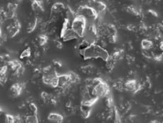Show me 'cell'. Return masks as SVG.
<instances>
[{
	"mask_svg": "<svg viewBox=\"0 0 163 123\" xmlns=\"http://www.w3.org/2000/svg\"><path fill=\"white\" fill-rule=\"evenodd\" d=\"M80 54L84 57L85 60L101 59L105 62L110 57L108 52L104 48L96 44L88 46Z\"/></svg>",
	"mask_w": 163,
	"mask_h": 123,
	"instance_id": "obj_1",
	"label": "cell"
},
{
	"mask_svg": "<svg viewBox=\"0 0 163 123\" xmlns=\"http://www.w3.org/2000/svg\"><path fill=\"white\" fill-rule=\"evenodd\" d=\"M59 75L58 73L50 67L44 68L43 75V83L52 88H58Z\"/></svg>",
	"mask_w": 163,
	"mask_h": 123,
	"instance_id": "obj_2",
	"label": "cell"
},
{
	"mask_svg": "<svg viewBox=\"0 0 163 123\" xmlns=\"http://www.w3.org/2000/svg\"><path fill=\"white\" fill-rule=\"evenodd\" d=\"M87 21L81 16L76 15L71 23V28L77 35L79 38L82 39L87 27Z\"/></svg>",
	"mask_w": 163,
	"mask_h": 123,
	"instance_id": "obj_3",
	"label": "cell"
},
{
	"mask_svg": "<svg viewBox=\"0 0 163 123\" xmlns=\"http://www.w3.org/2000/svg\"><path fill=\"white\" fill-rule=\"evenodd\" d=\"M76 14L79 16L83 17L87 23H93L95 20H97L99 18L98 14L87 5L80 6L78 9Z\"/></svg>",
	"mask_w": 163,
	"mask_h": 123,
	"instance_id": "obj_4",
	"label": "cell"
},
{
	"mask_svg": "<svg viewBox=\"0 0 163 123\" xmlns=\"http://www.w3.org/2000/svg\"><path fill=\"white\" fill-rule=\"evenodd\" d=\"M92 95L97 98H105L110 93V89L106 82L101 80L91 89Z\"/></svg>",
	"mask_w": 163,
	"mask_h": 123,
	"instance_id": "obj_5",
	"label": "cell"
},
{
	"mask_svg": "<svg viewBox=\"0 0 163 123\" xmlns=\"http://www.w3.org/2000/svg\"><path fill=\"white\" fill-rule=\"evenodd\" d=\"M87 5L90 7L98 14V15H101L104 13L107 9V5H106L103 2L101 1H89Z\"/></svg>",
	"mask_w": 163,
	"mask_h": 123,
	"instance_id": "obj_6",
	"label": "cell"
},
{
	"mask_svg": "<svg viewBox=\"0 0 163 123\" xmlns=\"http://www.w3.org/2000/svg\"><path fill=\"white\" fill-rule=\"evenodd\" d=\"M20 28L21 26H20V22L16 20H14L13 22L7 27L8 35H9L11 38L14 37L15 36H16L18 34Z\"/></svg>",
	"mask_w": 163,
	"mask_h": 123,
	"instance_id": "obj_7",
	"label": "cell"
},
{
	"mask_svg": "<svg viewBox=\"0 0 163 123\" xmlns=\"http://www.w3.org/2000/svg\"><path fill=\"white\" fill-rule=\"evenodd\" d=\"M72 85L70 77L68 73L60 75L58 77V87L60 89L65 90Z\"/></svg>",
	"mask_w": 163,
	"mask_h": 123,
	"instance_id": "obj_8",
	"label": "cell"
},
{
	"mask_svg": "<svg viewBox=\"0 0 163 123\" xmlns=\"http://www.w3.org/2000/svg\"><path fill=\"white\" fill-rule=\"evenodd\" d=\"M60 38L64 42H67V41H71L73 40L79 39L77 35L75 33L72 29L71 27L67 29L64 31L60 32Z\"/></svg>",
	"mask_w": 163,
	"mask_h": 123,
	"instance_id": "obj_9",
	"label": "cell"
},
{
	"mask_svg": "<svg viewBox=\"0 0 163 123\" xmlns=\"http://www.w3.org/2000/svg\"><path fill=\"white\" fill-rule=\"evenodd\" d=\"M24 88H25V84L24 83H14L11 86L10 88L11 93L13 97H18L22 93Z\"/></svg>",
	"mask_w": 163,
	"mask_h": 123,
	"instance_id": "obj_10",
	"label": "cell"
},
{
	"mask_svg": "<svg viewBox=\"0 0 163 123\" xmlns=\"http://www.w3.org/2000/svg\"><path fill=\"white\" fill-rule=\"evenodd\" d=\"M138 83L135 79H130L127 80L124 83L125 90L128 92H131L134 93H136L138 88Z\"/></svg>",
	"mask_w": 163,
	"mask_h": 123,
	"instance_id": "obj_11",
	"label": "cell"
},
{
	"mask_svg": "<svg viewBox=\"0 0 163 123\" xmlns=\"http://www.w3.org/2000/svg\"><path fill=\"white\" fill-rule=\"evenodd\" d=\"M48 121L54 123H62L64 120L62 115L55 112H52L49 114L48 116Z\"/></svg>",
	"mask_w": 163,
	"mask_h": 123,
	"instance_id": "obj_12",
	"label": "cell"
},
{
	"mask_svg": "<svg viewBox=\"0 0 163 123\" xmlns=\"http://www.w3.org/2000/svg\"><path fill=\"white\" fill-rule=\"evenodd\" d=\"M80 110L82 116L84 119H87L91 116L92 112V107L81 104Z\"/></svg>",
	"mask_w": 163,
	"mask_h": 123,
	"instance_id": "obj_13",
	"label": "cell"
},
{
	"mask_svg": "<svg viewBox=\"0 0 163 123\" xmlns=\"http://www.w3.org/2000/svg\"><path fill=\"white\" fill-rule=\"evenodd\" d=\"M65 9L64 5L61 3H54L51 9V14L55 15L62 12Z\"/></svg>",
	"mask_w": 163,
	"mask_h": 123,
	"instance_id": "obj_14",
	"label": "cell"
},
{
	"mask_svg": "<svg viewBox=\"0 0 163 123\" xmlns=\"http://www.w3.org/2000/svg\"><path fill=\"white\" fill-rule=\"evenodd\" d=\"M141 47L143 51H150L153 47V42L149 39H144L141 42Z\"/></svg>",
	"mask_w": 163,
	"mask_h": 123,
	"instance_id": "obj_15",
	"label": "cell"
},
{
	"mask_svg": "<svg viewBox=\"0 0 163 123\" xmlns=\"http://www.w3.org/2000/svg\"><path fill=\"white\" fill-rule=\"evenodd\" d=\"M31 7H32L33 11L37 14H39L44 11L43 7L41 4V2L40 1H33Z\"/></svg>",
	"mask_w": 163,
	"mask_h": 123,
	"instance_id": "obj_16",
	"label": "cell"
},
{
	"mask_svg": "<svg viewBox=\"0 0 163 123\" xmlns=\"http://www.w3.org/2000/svg\"><path fill=\"white\" fill-rule=\"evenodd\" d=\"M40 97H41L42 99L45 102L50 103V104H55V98L51 95L48 94L46 92H42L41 94H40Z\"/></svg>",
	"mask_w": 163,
	"mask_h": 123,
	"instance_id": "obj_17",
	"label": "cell"
},
{
	"mask_svg": "<svg viewBox=\"0 0 163 123\" xmlns=\"http://www.w3.org/2000/svg\"><path fill=\"white\" fill-rule=\"evenodd\" d=\"M127 11L134 16H140L142 14L141 10L134 5H130L127 7Z\"/></svg>",
	"mask_w": 163,
	"mask_h": 123,
	"instance_id": "obj_18",
	"label": "cell"
},
{
	"mask_svg": "<svg viewBox=\"0 0 163 123\" xmlns=\"http://www.w3.org/2000/svg\"><path fill=\"white\" fill-rule=\"evenodd\" d=\"M25 123H39V118L37 115L30 114L28 115L24 120Z\"/></svg>",
	"mask_w": 163,
	"mask_h": 123,
	"instance_id": "obj_19",
	"label": "cell"
},
{
	"mask_svg": "<svg viewBox=\"0 0 163 123\" xmlns=\"http://www.w3.org/2000/svg\"><path fill=\"white\" fill-rule=\"evenodd\" d=\"M37 23H38V20L37 18H34L33 19L28 25V27H27L28 32L30 33V32H32L34 31L37 27Z\"/></svg>",
	"mask_w": 163,
	"mask_h": 123,
	"instance_id": "obj_20",
	"label": "cell"
},
{
	"mask_svg": "<svg viewBox=\"0 0 163 123\" xmlns=\"http://www.w3.org/2000/svg\"><path fill=\"white\" fill-rule=\"evenodd\" d=\"M48 37L44 35H39L37 38V42L40 46L45 45L48 42Z\"/></svg>",
	"mask_w": 163,
	"mask_h": 123,
	"instance_id": "obj_21",
	"label": "cell"
},
{
	"mask_svg": "<svg viewBox=\"0 0 163 123\" xmlns=\"http://www.w3.org/2000/svg\"><path fill=\"white\" fill-rule=\"evenodd\" d=\"M69 77H70V80L72 84H74L76 83H78V82L80 81V78L78 77V75L77 74H76L74 72H69L68 73Z\"/></svg>",
	"mask_w": 163,
	"mask_h": 123,
	"instance_id": "obj_22",
	"label": "cell"
},
{
	"mask_svg": "<svg viewBox=\"0 0 163 123\" xmlns=\"http://www.w3.org/2000/svg\"><path fill=\"white\" fill-rule=\"evenodd\" d=\"M31 55V50L30 47H27L21 53L20 55V59H24L26 58H29L30 56Z\"/></svg>",
	"mask_w": 163,
	"mask_h": 123,
	"instance_id": "obj_23",
	"label": "cell"
},
{
	"mask_svg": "<svg viewBox=\"0 0 163 123\" xmlns=\"http://www.w3.org/2000/svg\"><path fill=\"white\" fill-rule=\"evenodd\" d=\"M112 58L115 60L116 62L119 60H120L122 57H123L124 56V52L122 51L121 50H119V51H116L115 52H113V54L112 55H110Z\"/></svg>",
	"mask_w": 163,
	"mask_h": 123,
	"instance_id": "obj_24",
	"label": "cell"
},
{
	"mask_svg": "<svg viewBox=\"0 0 163 123\" xmlns=\"http://www.w3.org/2000/svg\"><path fill=\"white\" fill-rule=\"evenodd\" d=\"M28 108H29V110L30 112L31 113V114L37 115V113H38V108H37V105L35 103L30 102L28 104Z\"/></svg>",
	"mask_w": 163,
	"mask_h": 123,
	"instance_id": "obj_25",
	"label": "cell"
},
{
	"mask_svg": "<svg viewBox=\"0 0 163 123\" xmlns=\"http://www.w3.org/2000/svg\"><path fill=\"white\" fill-rule=\"evenodd\" d=\"M124 82H122V80H118L116 81L115 83H114V87H115L116 89H117L119 91H124L125 90V88H124Z\"/></svg>",
	"mask_w": 163,
	"mask_h": 123,
	"instance_id": "obj_26",
	"label": "cell"
},
{
	"mask_svg": "<svg viewBox=\"0 0 163 123\" xmlns=\"http://www.w3.org/2000/svg\"><path fill=\"white\" fill-rule=\"evenodd\" d=\"M15 116H12L11 114L5 115V123H14Z\"/></svg>",
	"mask_w": 163,
	"mask_h": 123,
	"instance_id": "obj_27",
	"label": "cell"
},
{
	"mask_svg": "<svg viewBox=\"0 0 163 123\" xmlns=\"http://www.w3.org/2000/svg\"><path fill=\"white\" fill-rule=\"evenodd\" d=\"M7 70H8V65H3L1 68L0 69V76H5L7 75Z\"/></svg>",
	"mask_w": 163,
	"mask_h": 123,
	"instance_id": "obj_28",
	"label": "cell"
},
{
	"mask_svg": "<svg viewBox=\"0 0 163 123\" xmlns=\"http://www.w3.org/2000/svg\"><path fill=\"white\" fill-rule=\"evenodd\" d=\"M54 45H55V46L58 48V49H62V47H63V44H62V43L60 42V40H54Z\"/></svg>",
	"mask_w": 163,
	"mask_h": 123,
	"instance_id": "obj_29",
	"label": "cell"
},
{
	"mask_svg": "<svg viewBox=\"0 0 163 123\" xmlns=\"http://www.w3.org/2000/svg\"><path fill=\"white\" fill-rule=\"evenodd\" d=\"M148 12L149 13H150L153 16H155V17H158V14H157V13L155 11H153V10H149V11H148Z\"/></svg>",
	"mask_w": 163,
	"mask_h": 123,
	"instance_id": "obj_30",
	"label": "cell"
},
{
	"mask_svg": "<svg viewBox=\"0 0 163 123\" xmlns=\"http://www.w3.org/2000/svg\"><path fill=\"white\" fill-rule=\"evenodd\" d=\"M54 64L55 65H56V66H58V67H61L62 65V63L59 61V60H54Z\"/></svg>",
	"mask_w": 163,
	"mask_h": 123,
	"instance_id": "obj_31",
	"label": "cell"
},
{
	"mask_svg": "<svg viewBox=\"0 0 163 123\" xmlns=\"http://www.w3.org/2000/svg\"><path fill=\"white\" fill-rule=\"evenodd\" d=\"M159 49L160 50V51H162V53H163V40L161 41L159 44Z\"/></svg>",
	"mask_w": 163,
	"mask_h": 123,
	"instance_id": "obj_32",
	"label": "cell"
},
{
	"mask_svg": "<svg viewBox=\"0 0 163 123\" xmlns=\"http://www.w3.org/2000/svg\"><path fill=\"white\" fill-rule=\"evenodd\" d=\"M160 27L162 28V29L163 30V21L161 22V23H160Z\"/></svg>",
	"mask_w": 163,
	"mask_h": 123,
	"instance_id": "obj_33",
	"label": "cell"
}]
</instances>
